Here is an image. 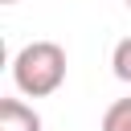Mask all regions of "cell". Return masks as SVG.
Returning a JSON list of instances; mask_svg holds the SVG:
<instances>
[{
    "mask_svg": "<svg viewBox=\"0 0 131 131\" xmlns=\"http://www.w3.org/2000/svg\"><path fill=\"white\" fill-rule=\"evenodd\" d=\"M127 8H131V0H127Z\"/></svg>",
    "mask_w": 131,
    "mask_h": 131,
    "instance_id": "obj_6",
    "label": "cell"
},
{
    "mask_svg": "<svg viewBox=\"0 0 131 131\" xmlns=\"http://www.w3.org/2000/svg\"><path fill=\"white\" fill-rule=\"evenodd\" d=\"M4 4H16V0H4Z\"/></svg>",
    "mask_w": 131,
    "mask_h": 131,
    "instance_id": "obj_5",
    "label": "cell"
},
{
    "mask_svg": "<svg viewBox=\"0 0 131 131\" xmlns=\"http://www.w3.org/2000/svg\"><path fill=\"white\" fill-rule=\"evenodd\" d=\"M12 82L29 98H49L66 82V49L57 41H29L12 57Z\"/></svg>",
    "mask_w": 131,
    "mask_h": 131,
    "instance_id": "obj_1",
    "label": "cell"
},
{
    "mask_svg": "<svg viewBox=\"0 0 131 131\" xmlns=\"http://www.w3.org/2000/svg\"><path fill=\"white\" fill-rule=\"evenodd\" d=\"M111 66H115V78L131 86V37H123V41L115 45V53H111Z\"/></svg>",
    "mask_w": 131,
    "mask_h": 131,
    "instance_id": "obj_4",
    "label": "cell"
},
{
    "mask_svg": "<svg viewBox=\"0 0 131 131\" xmlns=\"http://www.w3.org/2000/svg\"><path fill=\"white\" fill-rule=\"evenodd\" d=\"M102 131H131V98H115L102 115Z\"/></svg>",
    "mask_w": 131,
    "mask_h": 131,
    "instance_id": "obj_3",
    "label": "cell"
},
{
    "mask_svg": "<svg viewBox=\"0 0 131 131\" xmlns=\"http://www.w3.org/2000/svg\"><path fill=\"white\" fill-rule=\"evenodd\" d=\"M0 131H41V115L20 98H0Z\"/></svg>",
    "mask_w": 131,
    "mask_h": 131,
    "instance_id": "obj_2",
    "label": "cell"
}]
</instances>
